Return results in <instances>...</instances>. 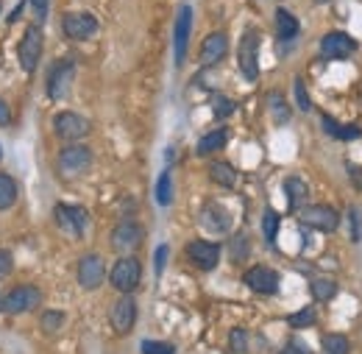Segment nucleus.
<instances>
[{
    "instance_id": "obj_1",
    "label": "nucleus",
    "mask_w": 362,
    "mask_h": 354,
    "mask_svg": "<svg viewBox=\"0 0 362 354\" xmlns=\"http://www.w3.org/2000/svg\"><path fill=\"white\" fill-rule=\"evenodd\" d=\"M259 45H262V34L256 28H248L237 45V67L245 81L259 78Z\"/></svg>"
},
{
    "instance_id": "obj_2",
    "label": "nucleus",
    "mask_w": 362,
    "mask_h": 354,
    "mask_svg": "<svg viewBox=\"0 0 362 354\" xmlns=\"http://www.w3.org/2000/svg\"><path fill=\"white\" fill-rule=\"evenodd\" d=\"M56 165H59V173L64 179H78L92 168V151L87 145H81V142H70V145H64L59 151Z\"/></svg>"
},
{
    "instance_id": "obj_3",
    "label": "nucleus",
    "mask_w": 362,
    "mask_h": 354,
    "mask_svg": "<svg viewBox=\"0 0 362 354\" xmlns=\"http://www.w3.org/2000/svg\"><path fill=\"white\" fill-rule=\"evenodd\" d=\"M140 279H143V263L137 257H120L109 271L112 288L123 296H131L140 288Z\"/></svg>"
},
{
    "instance_id": "obj_4",
    "label": "nucleus",
    "mask_w": 362,
    "mask_h": 354,
    "mask_svg": "<svg viewBox=\"0 0 362 354\" xmlns=\"http://www.w3.org/2000/svg\"><path fill=\"white\" fill-rule=\"evenodd\" d=\"M143 240H145V229H143L137 221H131V218L120 221V223L112 229V235H109V246H112L120 257H131V251H137V249L143 246Z\"/></svg>"
},
{
    "instance_id": "obj_5",
    "label": "nucleus",
    "mask_w": 362,
    "mask_h": 354,
    "mask_svg": "<svg viewBox=\"0 0 362 354\" xmlns=\"http://www.w3.org/2000/svg\"><path fill=\"white\" fill-rule=\"evenodd\" d=\"M298 221L318 232H338L340 229V212L329 204H304L298 209Z\"/></svg>"
},
{
    "instance_id": "obj_6",
    "label": "nucleus",
    "mask_w": 362,
    "mask_h": 354,
    "mask_svg": "<svg viewBox=\"0 0 362 354\" xmlns=\"http://www.w3.org/2000/svg\"><path fill=\"white\" fill-rule=\"evenodd\" d=\"M42 47H45V36H42V25H28L20 47H17V61L22 67V73H34L39 59H42Z\"/></svg>"
},
{
    "instance_id": "obj_7",
    "label": "nucleus",
    "mask_w": 362,
    "mask_h": 354,
    "mask_svg": "<svg viewBox=\"0 0 362 354\" xmlns=\"http://www.w3.org/2000/svg\"><path fill=\"white\" fill-rule=\"evenodd\" d=\"M53 131L59 140H64L70 145V142H81L92 131V123L78 112H59L53 117Z\"/></svg>"
},
{
    "instance_id": "obj_8",
    "label": "nucleus",
    "mask_w": 362,
    "mask_h": 354,
    "mask_svg": "<svg viewBox=\"0 0 362 354\" xmlns=\"http://www.w3.org/2000/svg\"><path fill=\"white\" fill-rule=\"evenodd\" d=\"M42 304V290L36 285H17L6 293V302H3V313L8 316H22V313H31Z\"/></svg>"
},
{
    "instance_id": "obj_9",
    "label": "nucleus",
    "mask_w": 362,
    "mask_h": 354,
    "mask_svg": "<svg viewBox=\"0 0 362 354\" xmlns=\"http://www.w3.org/2000/svg\"><path fill=\"white\" fill-rule=\"evenodd\" d=\"M73 81H75V61H73V59H59V61L48 70V98H50V101L67 98Z\"/></svg>"
},
{
    "instance_id": "obj_10",
    "label": "nucleus",
    "mask_w": 362,
    "mask_h": 354,
    "mask_svg": "<svg viewBox=\"0 0 362 354\" xmlns=\"http://www.w3.org/2000/svg\"><path fill=\"white\" fill-rule=\"evenodd\" d=\"M75 279H78V285L84 290H98L103 285V279H106V263H103V257L95 254V251L84 254L78 260V265H75Z\"/></svg>"
},
{
    "instance_id": "obj_11",
    "label": "nucleus",
    "mask_w": 362,
    "mask_h": 354,
    "mask_svg": "<svg viewBox=\"0 0 362 354\" xmlns=\"http://www.w3.org/2000/svg\"><path fill=\"white\" fill-rule=\"evenodd\" d=\"M61 31H64V36L84 42V39L98 34V17L89 11H67L61 17Z\"/></svg>"
},
{
    "instance_id": "obj_12",
    "label": "nucleus",
    "mask_w": 362,
    "mask_h": 354,
    "mask_svg": "<svg viewBox=\"0 0 362 354\" xmlns=\"http://www.w3.org/2000/svg\"><path fill=\"white\" fill-rule=\"evenodd\" d=\"M53 221L61 232L73 235V237H81L87 232V223H89V212L84 207H67V204H56L53 207Z\"/></svg>"
},
{
    "instance_id": "obj_13",
    "label": "nucleus",
    "mask_w": 362,
    "mask_h": 354,
    "mask_svg": "<svg viewBox=\"0 0 362 354\" xmlns=\"http://www.w3.org/2000/svg\"><path fill=\"white\" fill-rule=\"evenodd\" d=\"M242 282H245L248 290H254L259 296H276L279 293V285H282L279 274L273 268H268V265H251L242 274Z\"/></svg>"
},
{
    "instance_id": "obj_14",
    "label": "nucleus",
    "mask_w": 362,
    "mask_h": 354,
    "mask_svg": "<svg viewBox=\"0 0 362 354\" xmlns=\"http://www.w3.org/2000/svg\"><path fill=\"white\" fill-rule=\"evenodd\" d=\"M354 50H357V39L349 36L346 31H329L321 39V59H326V61L349 59Z\"/></svg>"
},
{
    "instance_id": "obj_15",
    "label": "nucleus",
    "mask_w": 362,
    "mask_h": 354,
    "mask_svg": "<svg viewBox=\"0 0 362 354\" xmlns=\"http://www.w3.org/2000/svg\"><path fill=\"white\" fill-rule=\"evenodd\" d=\"M187 260L198 268V271H215L220 263V243L212 240H189L184 249Z\"/></svg>"
},
{
    "instance_id": "obj_16",
    "label": "nucleus",
    "mask_w": 362,
    "mask_h": 354,
    "mask_svg": "<svg viewBox=\"0 0 362 354\" xmlns=\"http://www.w3.org/2000/svg\"><path fill=\"white\" fill-rule=\"evenodd\" d=\"M189 34H192V8L181 6L179 14H176V25H173V59H176V67H184V61H187Z\"/></svg>"
},
{
    "instance_id": "obj_17",
    "label": "nucleus",
    "mask_w": 362,
    "mask_h": 354,
    "mask_svg": "<svg viewBox=\"0 0 362 354\" xmlns=\"http://www.w3.org/2000/svg\"><path fill=\"white\" fill-rule=\"evenodd\" d=\"M109 321H112V330L117 335H129L137 324V302L131 296H120L115 304H112V313H109Z\"/></svg>"
},
{
    "instance_id": "obj_18",
    "label": "nucleus",
    "mask_w": 362,
    "mask_h": 354,
    "mask_svg": "<svg viewBox=\"0 0 362 354\" xmlns=\"http://www.w3.org/2000/svg\"><path fill=\"white\" fill-rule=\"evenodd\" d=\"M229 53V36L223 31H212L203 42H201V67H215L217 61H223Z\"/></svg>"
},
{
    "instance_id": "obj_19",
    "label": "nucleus",
    "mask_w": 362,
    "mask_h": 354,
    "mask_svg": "<svg viewBox=\"0 0 362 354\" xmlns=\"http://www.w3.org/2000/svg\"><path fill=\"white\" fill-rule=\"evenodd\" d=\"M201 226L212 235H226L231 232V212L220 204H206L201 209Z\"/></svg>"
},
{
    "instance_id": "obj_20",
    "label": "nucleus",
    "mask_w": 362,
    "mask_h": 354,
    "mask_svg": "<svg viewBox=\"0 0 362 354\" xmlns=\"http://www.w3.org/2000/svg\"><path fill=\"white\" fill-rule=\"evenodd\" d=\"M226 142H229V128H212V131H206L201 140H198V145H195V154L198 156H209V154H217V151H223L226 148Z\"/></svg>"
},
{
    "instance_id": "obj_21",
    "label": "nucleus",
    "mask_w": 362,
    "mask_h": 354,
    "mask_svg": "<svg viewBox=\"0 0 362 354\" xmlns=\"http://www.w3.org/2000/svg\"><path fill=\"white\" fill-rule=\"evenodd\" d=\"M284 196H287L290 209H301L307 204V198H310V187H307V182L301 176H287L284 179Z\"/></svg>"
},
{
    "instance_id": "obj_22",
    "label": "nucleus",
    "mask_w": 362,
    "mask_h": 354,
    "mask_svg": "<svg viewBox=\"0 0 362 354\" xmlns=\"http://www.w3.org/2000/svg\"><path fill=\"white\" fill-rule=\"evenodd\" d=\"M321 126H324V131L329 134V137H335V140H343V142H352V140H360L362 137V128L360 126H340L335 117H329V115H324L321 117Z\"/></svg>"
},
{
    "instance_id": "obj_23",
    "label": "nucleus",
    "mask_w": 362,
    "mask_h": 354,
    "mask_svg": "<svg viewBox=\"0 0 362 354\" xmlns=\"http://www.w3.org/2000/svg\"><path fill=\"white\" fill-rule=\"evenodd\" d=\"M298 31H301V25H298L296 14L287 11V8H276V36L282 42H290V39L298 36Z\"/></svg>"
},
{
    "instance_id": "obj_24",
    "label": "nucleus",
    "mask_w": 362,
    "mask_h": 354,
    "mask_svg": "<svg viewBox=\"0 0 362 354\" xmlns=\"http://www.w3.org/2000/svg\"><path fill=\"white\" fill-rule=\"evenodd\" d=\"M209 179L220 187H234L237 184V170L229 165V162H209Z\"/></svg>"
},
{
    "instance_id": "obj_25",
    "label": "nucleus",
    "mask_w": 362,
    "mask_h": 354,
    "mask_svg": "<svg viewBox=\"0 0 362 354\" xmlns=\"http://www.w3.org/2000/svg\"><path fill=\"white\" fill-rule=\"evenodd\" d=\"M17 198H20V187H17L14 176L0 173V212L11 209V207L17 204Z\"/></svg>"
},
{
    "instance_id": "obj_26",
    "label": "nucleus",
    "mask_w": 362,
    "mask_h": 354,
    "mask_svg": "<svg viewBox=\"0 0 362 354\" xmlns=\"http://www.w3.org/2000/svg\"><path fill=\"white\" fill-rule=\"evenodd\" d=\"M268 109H270V117H273L276 126H284L290 120V106H287L282 92H270L268 95Z\"/></svg>"
},
{
    "instance_id": "obj_27",
    "label": "nucleus",
    "mask_w": 362,
    "mask_h": 354,
    "mask_svg": "<svg viewBox=\"0 0 362 354\" xmlns=\"http://www.w3.org/2000/svg\"><path fill=\"white\" fill-rule=\"evenodd\" d=\"M157 204L159 207H171L173 204V176H171L168 168L157 179Z\"/></svg>"
},
{
    "instance_id": "obj_28",
    "label": "nucleus",
    "mask_w": 362,
    "mask_h": 354,
    "mask_svg": "<svg viewBox=\"0 0 362 354\" xmlns=\"http://www.w3.org/2000/svg\"><path fill=\"white\" fill-rule=\"evenodd\" d=\"M279 226H282V215H279L276 209H270V207H268V209L262 212V235H265L268 246H273V243H276Z\"/></svg>"
},
{
    "instance_id": "obj_29",
    "label": "nucleus",
    "mask_w": 362,
    "mask_h": 354,
    "mask_svg": "<svg viewBox=\"0 0 362 354\" xmlns=\"http://www.w3.org/2000/svg\"><path fill=\"white\" fill-rule=\"evenodd\" d=\"M312 299L315 302H332L335 296H338V282L335 279H312Z\"/></svg>"
},
{
    "instance_id": "obj_30",
    "label": "nucleus",
    "mask_w": 362,
    "mask_h": 354,
    "mask_svg": "<svg viewBox=\"0 0 362 354\" xmlns=\"http://www.w3.org/2000/svg\"><path fill=\"white\" fill-rule=\"evenodd\" d=\"M64 321H67L64 310H45V313L39 316V330L48 332V335H53V332H59V330L64 327Z\"/></svg>"
},
{
    "instance_id": "obj_31",
    "label": "nucleus",
    "mask_w": 362,
    "mask_h": 354,
    "mask_svg": "<svg viewBox=\"0 0 362 354\" xmlns=\"http://www.w3.org/2000/svg\"><path fill=\"white\" fill-rule=\"evenodd\" d=\"M315 321H318L315 307H301V310H296V313L287 316V327H290V330H307V327H312Z\"/></svg>"
},
{
    "instance_id": "obj_32",
    "label": "nucleus",
    "mask_w": 362,
    "mask_h": 354,
    "mask_svg": "<svg viewBox=\"0 0 362 354\" xmlns=\"http://www.w3.org/2000/svg\"><path fill=\"white\" fill-rule=\"evenodd\" d=\"M234 109H237V103H234L229 95H220V92H215V95H212V115H215L217 120L231 117V115H234Z\"/></svg>"
},
{
    "instance_id": "obj_33",
    "label": "nucleus",
    "mask_w": 362,
    "mask_h": 354,
    "mask_svg": "<svg viewBox=\"0 0 362 354\" xmlns=\"http://www.w3.org/2000/svg\"><path fill=\"white\" fill-rule=\"evenodd\" d=\"M324 354H352V344L346 335H326L324 338Z\"/></svg>"
},
{
    "instance_id": "obj_34",
    "label": "nucleus",
    "mask_w": 362,
    "mask_h": 354,
    "mask_svg": "<svg viewBox=\"0 0 362 354\" xmlns=\"http://www.w3.org/2000/svg\"><path fill=\"white\" fill-rule=\"evenodd\" d=\"M229 349L234 354H248V332L242 327H234L229 332Z\"/></svg>"
},
{
    "instance_id": "obj_35",
    "label": "nucleus",
    "mask_w": 362,
    "mask_h": 354,
    "mask_svg": "<svg viewBox=\"0 0 362 354\" xmlns=\"http://www.w3.org/2000/svg\"><path fill=\"white\" fill-rule=\"evenodd\" d=\"M293 92H296V103H298V109H301V112H312V98H310V92H307V87H304V78H301V75H296V81H293Z\"/></svg>"
},
{
    "instance_id": "obj_36",
    "label": "nucleus",
    "mask_w": 362,
    "mask_h": 354,
    "mask_svg": "<svg viewBox=\"0 0 362 354\" xmlns=\"http://www.w3.org/2000/svg\"><path fill=\"white\" fill-rule=\"evenodd\" d=\"M140 352L143 354H176V346L168 344V341H143V344H140Z\"/></svg>"
},
{
    "instance_id": "obj_37",
    "label": "nucleus",
    "mask_w": 362,
    "mask_h": 354,
    "mask_svg": "<svg viewBox=\"0 0 362 354\" xmlns=\"http://www.w3.org/2000/svg\"><path fill=\"white\" fill-rule=\"evenodd\" d=\"M282 354H315V352L310 349V344H307V341H301V338H290V341L284 344Z\"/></svg>"
},
{
    "instance_id": "obj_38",
    "label": "nucleus",
    "mask_w": 362,
    "mask_h": 354,
    "mask_svg": "<svg viewBox=\"0 0 362 354\" xmlns=\"http://www.w3.org/2000/svg\"><path fill=\"white\" fill-rule=\"evenodd\" d=\"M245 254H248V237L245 235H237L231 240V260H245Z\"/></svg>"
},
{
    "instance_id": "obj_39",
    "label": "nucleus",
    "mask_w": 362,
    "mask_h": 354,
    "mask_svg": "<svg viewBox=\"0 0 362 354\" xmlns=\"http://www.w3.org/2000/svg\"><path fill=\"white\" fill-rule=\"evenodd\" d=\"M168 254H171L168 246H159V249L154 251V271H157V276H162V271H165V265H168Z\"/></svg>"
},
{
    "instance_id": "obj_40",
    "label": "nucleus",
    "mask_w": 362,
    "mask_h": 354,
    "mask_svg": "<svg viewBox=\"0 0 362 354\" xmlns=\"http://www.w3.org/2000/svg\"><path fill=\"white\" fill-rule=\"evenodd\" d=\"M31 8H34V17H36V25H42L48 20V8H50V0H28Z\"/></svg>"
},
{
    "instance_id": "obj_41",
    "label": "nucleus",
    "mask_w": 362,
    "mask_h": 354,
    "mask_svg": "<svg viewBox=\"0 0 362 354\" xmlns=\"http://www.w3.org/2000/svg\"><path fill=\"white\" fill-rule=\"evenodd\" d=\"M11 271H14V257H11V251L0 249V279L11 276Z\"/></svg>"
},
{
    "instance_id": "obj_42",
    "label": "nucleus",
    "mask_w": 362,
    "mask_h": 354,
    "mask_svg": "<svg viewBox=\"0 0 362 354\" xmlns=\"http://www.w3.org/2000/svg\"><path fill=\"white\" fill-rule=\"evenodd\" d=\"M349 223H352V240H360L362 237V221H360V209L352 207L349 209Z\"/></svg>"
},
{
    "instance_id": "obj_43",
    "label": "nucleus",
    "mask_w": 362,
    "mask_h": 354,
    "mask_svg": "<svg viewBox=\"0 0 362 354\" xmlns=\"http://www.w3.org/2000/svg\"><path fill=\"white\" fill-rule=\"evenodd\" d=\"M8 123H11V109H8V103H6L3 98H0V126L6 128Z\"/></svg>"
},
{
    "instance_id": "obj_44",
    "label": "nucleus",
    "mask_w": 362,
    "mask_h": 354,
    "mask_svg": "<svg viewBox=\"0 0 362 354\" xmlns=\"http://www.w3.org/2000/svg\"><path fill=\"white\" fill-rule=\"evenodd\" d=\"M22 8H25V3H20V6H17V8L11 11V14H8V22H14V20L20 17V11H22Z\"/></svg>"
},
{
    "instance_id": "obj_45",
    "label": "nucleus",
    "mask_w": 362,
    "mask_h": 354,
    "mask_svg": "<svg viewBox=\"0 0 362 354\" xmlns=\"http://www.w3.org/2000/svg\"><path fill=\"white\" fill-rule=\"evenodd\" d=\"M3 302H6V296H3V293H0V313H3Z\"/></svg>"
},
{
    "instance_id": "obj_46",
    "label": "nucleus",
    "mask_w": 362,
    "mask_h": 354,
    "mask_svg": "<svg viewBox=\"0 0 362 354\" xmlns=\"http://www.w3.org/2000/svg\"><path fill=\"white\" fill-rule=\"evenodd\" d=\"M0 159H3V148H0Z\"/></svg>"
}]
</instances>
